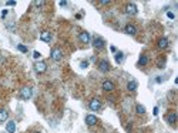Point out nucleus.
Returning a JSON list of instances; mask_svg holds the SVG:
<instances>
[{
	"instance_id": "f257e3e1",
	"label": "nucleus",
	"mask_w": 178,
	"mask_h": 133,
	"mask_svg": "<svg viewBox=\"0 0 178 133\" xmlns=\"http://www.w3.org/2000/svg\"><path fill=\"white\" fill-rule=\"evenodd\" d=\"M33 95V89L30 86H23L22 89H20V92H19V96L23 99V101H27V99H30Z\"/></svg>"
},
{
	"instance_id": "f03ea898",
	"label": "nucleus",
	"mask_w": 178,
	"mask_h": 133,
	"mask_svg": "<svg viewBox=\"0 0 178 133\" xmlns=\"http://www.w3.org/2000/svg\"><path fill=\"white\" fill-rule=\"evenodd\" d=\"M124 11H125V14H128V16H135L138 13V9L134 3H128V4L124 7Z\"/></svg>"
},
{
	"instance_id": "7ed1b4c3",
	"label": "nucleus",
	"mask_w": 178,
	"mask_h": 133,
	"mask_svg": "<svg viewBox=\"0 0 178 133\" xmlns=\"http://www.w3.org/2000/svg\"><path fill=\"white\" fill-rule=\"evenodd\" d=\"M50 57H51V60H53V61H60V60L63 58V51H61L60 48H53V50H51Z\"/></svg>"
},
{
	"instance_id": "20e7f679",
	"label": "nucleus",
	"mask_w": 178,
	"mask_h": 133,
	"mask_svg": "<svg viewBox=\"0 0 178 133\" xmlns=\"http://www.w3.org/2000/svg\"><path fill=\"white\" fill-rule=\"evenodd\" d=\"M46 70H47V65H46L44 61H37L34 64V71L37 74H43V72H46Z\"/></svg>"
},
{
	"instance_id": "39448f33",
	"label": "nucleus",
	"mask_w": 178,
	"mask_h": 133,
	"mask_svg": "<svg viewBox=\"0 0 178 133\" xmlns=\"http://www.w3.org/2000/svg\"><path fill=\"white\" fill-rule=\"evenodd\" d=\"M105 46V41L101 37H96V38L93 40V47L96 48V50H103Z\"/></svg>"
},
{
	"instance_id": "423d86ee",
	"label": "nucleus",
	"mask_w": 178,
	"mask_h": 133,
	"mask_svg": "<svg viewBox=\"0 0 178 133\" xmlns=\"http://www.w3.org/2000/svg\"><path fill=\"white\" fill-rule=\"evenodd\" d=\"M90 109L91 110H100L101 109V102H100V99L93 98V99L90 101Z\"/></svg>"
},
{
	"instance_id": "0eeeda50",
	"label": "nucleus",
	"mask_w": 178,
	"mask_h": 133,
	"mask_svg": "<svg viewBox=\"0 0 178 133\" xmlns=\"http://www.w3.org/2000/svg\"><path fill=\"white\" fill-rule=\"evenodd\" d=\"M98 70L101 71V72H108L110 71V64L107 60H101L100 63H98Z\"/></svg>"
},
{
	"instance_id": "6e6552de",
	"label": "nucleus",
	"mask_w": 178,
	"mask_h": 133,
	"mask_svg": "<svg viewBox=\"0 0 178 133\" xmlns=\"http://www.w3.org/2000/svg\"><path fill=\"white\" fill-rule=\"evenodd\" d=\"M79 40H80V43H83V44H87V43H90L91 37H90V34L87 31H81L80 34H79Z\"/></svg>"
},
{
	"instance_id": "1a4fd4ad",
	"label": "nucleus",
	"mask_w": 178,
	"mask_h": 133,
	"mask_svg": "<svg viewBox=\"0 0 178 133\" xmlns=\"http://www.w3.org/2000/svg\"><path fill=\"white\" fill-rule=\"evenodd\" d=\"M97 122H98L97 117L94 116V115H87V116H86V123L89 126H94Z\"/></svg>"
},
{
	"instance_id": "9d476101",
	"label": "nucleus",
	"mask_w": 178,
	"mask_h": 133,
	"mask_svg": "<svg viewBox=\"0 0 178 133\" xmlns=\"http://www.w3.org/2000/svg\"><path fill=\"white\" fill-rule=\"evenodd\" d=\"M124 31L130 34V36H134L135 33H137V28H135V26H133V24H127L125 26V28H124Z\"/></svg>"
},
{
	"instance_id": "9b49d317",
	"label": "nucleus",
	"mask_w": 178,
	"mask_h": 133,
	"mask_svg": "<svg viewBox=\"0 0 178 133\" xmlns=\"http://www.w3.org/2000/svg\"><path fill=\"white\" fill-rule=\"evenodd\" d=\"M103 89L107 91V92H110V91H113V89H114V84L111 82V81H108V79H107V81L103 82Z\"/></svg>"
},
{
	"instance_id": "f8f14e48",
	"label": "nucleus",
	"mask_w": 178,
	"mask_h": 133,
	"mask_svg": "<svg viewBox=\"0 0 178 133\" xmlns=\"http://www.w3.org/2000/svg\"><path fill=\"white\" fill-rule=\"evenodd\" d=\"M40 40L41 41H44V43H50V40H51V34H50V31H41Z\"/></svg>"
},
{
	"instance_id": "ddd939ff",
	"label": "nucleus",
	"mask_w": 178,
	"mask_h": 133,
	"mask_svg": "<svg viewBox=\"0 0 178 133\" xmlns=\"http://www.w3.org/2000/svg\"><path fill=\"white\" fill-rule=\"evenodd\" d=\"M158 48H161V50H164V48L168 47V38H165V37H162V38L158 40Z\"/></svg>"
},
{
	"instance_id": "4468645a",
	"label": "nucleus",
	"mask_w": 178,
	"mask_h": 133,
	"mask_svg": "<svg viewBox=\"0 0 178 133\" xmlns=\"http://www.w3.org/2000/svg\"><path fill=\"white\" fill-rule=\"evenodd\" d=\"M165 119H167V122H168L170 125H174L175 120H177V115H175V113H168V115L165 116Z\"/></svg>"
},
{
	"instance_id": "2eb2a0df",
	"label": "nucleus",
	"mask_w": 178,
	"mask_h": 133,
	"mask_svg": "<svg viewBox=\"0 0 178 133\" xmlns=\"http://www.w3.org/2000/svg\"><path fill=\"white\" fill-rule=\"evenodd\" d=\"M6 130L9 133H14L16 132V123L14 122H7V125H6Z\"/></svg>"
},
{
	"instance_id": "dca6fc26",
	"label": "nucleus",
	"mask_w": 178,
	"mask_h": 133,
	"mask_svg": "<svg viewBox=\"0 0 178 133\" xmlns=\"http://www.w3.org/2000/svg\"><path fill=\"white\" fill-rule=\"evenodd\" d=\"M9 117V113L6 109H0V122H6Z\"/></svg>"
},
{
	"instance_id": "f3484780",
	"label": "nucleus",
	"mask_w": 178,
	"mask_h": 133,
	"mask_svg": "<svg viewBox=\"0 0 178 133\" xmlns=\"http://www.w3.org/2000/svg\"><path fill=\"white\" fill-rule=\"evenodd\" d=\"M147 63H148V58H147V55L141 54V55H140V60H138V65H140V67H143V65H146Z\"/></svg>"
},
{
	"instance_id": "a211bd4d",
	"label": "nucleus",
	"mask_w": 178,
	"mask_h": 133,
	"mask_svg": "<svg viewBox=\"0 0 178 133\" xmlns=\"http://www.w3.org/2000/svg\"><path fill=\"white\" fill-rule=\"evenodd\" d=\"M127 89L128 91H135L137 89V82L135 81H130L128 84H127Z\"/></svg>"
},
{
	"instance_id": "6ab92c4d",
	"label": "nucleus",
	"mask_w": 178,
	"mask_h": 133,
	"mask_svg": "<svg viewBox=\"0 0 178 133\" xmlns=\"http://www.w3.org/2000/svg\"><path fill=\"white\" fill-rule=\"evenodd\" d=\"M135 110H137L138 115H143V113H146V106H144V105H140V103H138L137 106H135Z\"/></svg>"
},
{
	"instance_id": "aec40b11",
	"label": "nucleus",
	"mask_w": 178,
	"mask_h": 133,
	"mask_svg": "<svg viewBox=\"0 0 178 133\" xmlns=\"http://www.w3.org/2000/svg\"><path fill=\"white\" fill-rule=\"evenodd\" d=\"M123 60H124V55H123V53H115V61L120 64Z\"/></svg>"
},
{
	"instance_id": "412c9836",
	"label": "nucleus",
	"mask_w": 178,
	"mask_h": 133,
	"mask_svg": "<svg viewBox=\"0 0 178 133\" xmlns=\"http://www.w3.org/2000/svg\"><path fill=\"white\" fill-rule=\"evenodd\" d=\"M44 3H46L44 0H36V1H34V4H36L37 7H40V6H44Z\"/></svg>"
},
{
	"instance_id": "4be33fe9",
	"label": "nucleus",
	"mask_w": 178,
	"mask_h": 133,
	"mask_svg": "<svg viewBox=\"0 0 178 133\" xmlns=\"http://www.w3.org/2000/svg\"><path fill=\"white\" fill-rule=\"evenodd\" d=\"M33 57H34L36 60H40L41 54H40V53H39V51H34V53H33Z\"/></svg>"
},
{
	"instance_id": "5701e85b",
	"label": "nucleus",
	"mask_w": 178,
	"mask_h": 133,
	"mask_svg": "<svg viewBox=\"0 0 178 133\" xmlns=\"http://www.w3.org/2000/svg\"><path fill=\"white\" fill-rule=\"evenodd\" d=\"M17 48H19L22 53H27V47H25V46H17Z\"/></svg>"
},
{
	"instance_id": "b1692460",
	"label": "nucleus",
	"mask_w": 178,
	"mask_h": 133,
	"mask_svg": "<svg viewBox=\"0 0 178 133\" xmlns=\"http://www.w3.org/2000/svg\"><path fill=\"white\" fill-rule=\"evenodd\" d=\"M165 67V61H160L158 63V68H164Z\"/></svg>"
},
{
	"instance_id": "393cba45",
	"label": "nucleus",
	"mask_w": 178,
	"mask_h": 133,
	"mask_svg": "<svg viewBox=\"0 0 178 133\" xmlns=\"http://www.w3.org/2000/svg\"><path fill=\"white\" fill-rule=\"evenodd\" d=\"M167 16L170 17V18H174V17H175V16H174V13H172V11H167Z\"/></svg>"
},
{
	"instance_id": "a878e982",
	"label": "nucleus",
	"mask_w": 178,
	"mask_h": 133,
	"mask_svg": "<svg viewBox=\"0 0 178 133\" xmlns=\"http://www.w3.org/2000/svg\"><path fill=\"white\" fill-rule=\"evenodd\" d=\"M81 67H83V68H87V67H89V63H87V61H83V63H81Z\"/></svg>"
},
{
	"instance_id": "bb28decb",
	"label": "nucleus",
	"mask_w": 178,
	"mask_h": 133,
	"mask_svg": "<svg viewBox=\"0 0 178 133\" xmlns=\"http://www.w3.org/2000/svg\"><path fill=\"white\" fill-rule=\"evenodd\" d=\"M7 16V10H6V9H4V10H3V11H1V17H3V18H4V17Z\"/></svg>"
},
{
	"instance_id": "cd10ccee",
	"label": "nucleus",
	"mask_w": 178,
	"mask_h": 133,
	"mask_svg": "<svg viewBox=\"0 0 178 133\" xmlns=\"http://www.w3.org/2000/svg\"><path fill=\"white\" fill-rule=\"evenodd\" d=\"M100 4H110V1H108V0H101Z\"/></svg>"
},
{
	"instance_id": "c85d7f7f",
	"label": "nucleus",
	"mask_w": 178,
	"mask_h": 133,
	"mask_svg": "<svg viewBox=\"0 0 178 133\" xmlns=\"http://www.w3.org/2000/svg\"><path fill=\"white\" fill-rule=\"evenodd\" d=\"M6 4H7V6H16V1H7Z\"/></svg>"
},
{
	"instance_id": "c756f323",
	"label": "nucleus",
	"mask_w": 178,
	"mask_h": 133,
	"mask_svg": "<svg viewBox=\"0 0 178 133\" xmlns=\"http://www.w3.org/2000/svg\"><path fill=\"white\" fill-rule=\"evenodd\" d=\"M153 113H154V116H157V115H158V108H154Z\"/></svg>"
},
{
	"instance_id": "7c9ffc66",
	"label": "nucleus",
	"mask_w": 178,
	"mask_h": 133,
	"mask_svg": "<svg viewBox=\"0 0 178 133\" xmlns=\"http://www.w3.org/2000/svg\"><path fill=\"white\" fill-rule=\"evenodd\" d=\"M58 4H60V6H67V1H60Z\"/></svg>"
},
{
	"instance_id": "2f4dec72",
	"label": "nucleus",
	"mask_w": 178,
	"mask_h": 133,
	"mask_svg": "<svg viewBox=\"0 0 178 133\" xmlns=\"http://www.w3.org/2000/svg\"><path fill=\"white\" fill-rule=\"evenodd\" d=\"M36 133H39V132H36Z\"/></svg>"
}]
</instances>
